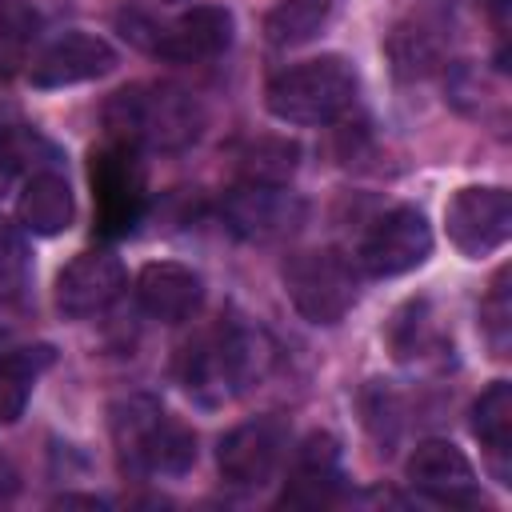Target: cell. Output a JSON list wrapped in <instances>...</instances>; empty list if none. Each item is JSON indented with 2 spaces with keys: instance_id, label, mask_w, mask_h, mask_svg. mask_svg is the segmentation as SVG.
I'll use <instances>...</instances> for the list:
<instances>
[{
  "instance_id": "5b68a950",
  "label": "cell",
  "mask_w": 512,
  "mask_h": 512,
  "mask_svg": "<svg viewBox=\"0 0 512 512\" xmlns=\"http://www.w3.org/2000/svg\"><path fill=\"white\" fill-rule=\"evenodd\" d=\"M124 40L140 52L172 60V64H204L228 52L236 36V16L224 4H196L172 20H156L148 12H120L116 16Z\"/></svg>"
},
{
  "instance_id": "277c9868",
  "label": "cell",
  "mask_w": 512,
  "mask_h": 512,
  "mask_svg": "<svg viewBox=\"0 0 512 512\" xmlns=\"http://www.w3.org/2000/svg\"><path fill=\"white\" fill-rule=\"evenodd\" d=\"M112 440L128 472L180 476L196 460V432L172 420L152 396H128L112 408Z\"/></svg>"
},
{
  "instance_id": "30bf717a",
  "label": "cell",
  "mask_w": 512,
  "mask_h": 512,
  "mask_svg": "<svg viewBox=\"0 0 512 512\" xmlns=\"http://www.w3.org/2000/svg\"><path fill=\"white\" fill-rule=\"evenodd\" d=\"M92 188H96V212L100 228L108 236L132 232L144 208V172L136 160V148L112 140L92 156Z\"/></svg>"
},
{
  "instance_id": "603a6c76",
  "label": "cell",
  "mask_w": 512,
  "mask_h": 512,
  "mask_svg": "<svg viewBox=\"0 0 512 512\" xmlns=\"http://www.w3.org/2000/svg\"><path fill=\"white\" fill-rule=\"evenodd\" d=\"M296 168V148L280 140H264L244 156V176L252 184H284Z\"/></svg>"
},
{
  "instance_id": "8992f818",
  "label": "cell",
  "mask_w": 512,
  "mask_h": 512,
  "mask_svg": "<svg viewBox=\"0 0 512 512\" xmlns=\"http://www.w3.org/2000/svg\"><path fill=\"white\" fill-rule=\"evenodd\" d=\"M284 292L308 324H340L356 304V272L332 248L296 252L284 260Z\"/></svg>"
},
{
  "instance_id": "6da1fadb",
  "label": "cell",
  "mask_w": 512,
  "mask_h": 512,
  "mask_svg": "<svg viewBox=\"0 0 512 512\" xmlns=\"http://www.w3.org/2000/svg\"><path fill=\"white\" fill-rule=\"evenodd\" d=\"M104 128L136 152H184L204 132V108L176 84H132L108 96Z\"/></svg>"
},
{
  "instance_id": "cb8c5ba5",
  "label": "cell",
  "mask_w": 512,
  "mask_h": 512,
  "mask_svg": "<svg viewBox=\"0 0 512 512\" xmlns=\"http://www.w3.org/2000/svg\"><path fill=\"white\" fill-rule=\"evenodd\" d=\"M36 152H48V156H52V148H48L36 132H28V128H0V196L8 192L12 176H16L28 160L36 164Z\"/></svg>"
},
{
  "instance_id": "44dd1931",
  "label": "cell",
  "mask_w": 512,
  "mask_h": 512,
  "mask_svg": "<svg viewBox=\"0 0 512 512\" xmlns=\"http://www.w3.org/2000/svg\"><path fill=\"white\" fill-rule=\"evenodd\" d=\"M332 16V0H280L264 16V36L276 48H296L308 44Z\"/></svg>"
},
{
  "instance_id": "5bb4252c",
  "label": "cell",
  "mask_w": 512,
  "mask_h": 512,
  "mask_svg": "<svg viewBox=\"0 0 512 512\" xmlns=\"http://www.w3.org/2000/svg\"><path fill=\"white\" fill-rule=\"evenodd\" d=\"M136 300H140V308L152 320H160V324H184L204 304V280L188 264L156 260V264H144L140 268V276H136Z\"/></svg>"
},
{
  "instance_id": "ba28073f",
  "label": "cell",
  "mask_w": 512,
  "mask_h": 512,
  "mask_svg": "<svg viewBox=\"0 0 512 512\" xmlns=\"http://www.w3.org/2000/svg\"><path fill=\"white\" fill-rule=\"evenodd\" d=\"M444 228H448V240L464 256L480 260V256L496 252L508 240V232H512V196L496 184H468L448 200Z\"/></svg>"
},
{
  "instance_id": "7c38bea8",
  "label": "cell",
  "mask_w": 512,
  "mask_h": 512,
  "mask_svg": "<svg viewBox=\"0 0 512 512\" xmlns=\"http://www.w3.org/2000/svg\"><path fill=\"white\" fill-rule=\"evenodd\" d=\"M128 284L124 264L112 252H80L76 260H68L56 276V308L68 320H84L104 312Z\"/></svg>"
},
{
  "instance_id": "e0dca14e",
  "label": "cell",
  "mask_w": 512,
  "mask_h": 512,
  "mask_svg": "<svg viewBox=\"0 0 512 512\" xmlns=\"http://www.w3.org/2000/svg\"><path fill=\"white\" fill-rule=\"evenodd\" d=\"M72 212H76L72 188H68V180L60 172L40 168V172L28 176V184L20 192V204H16V216H20V224L28 232H36V236H60L72 224Z\"/></svg>"
},
{
  "instance_id": "4fadbf2b",
  "label": "cell",
  "mask_w": 512,
  "mask_h": 512,
  "mask_svg": "<svg viewBox=\"0 0 512 512\" xmlns=\"http://www.w3.org/2000/svg\"><path fill=\"white\" fill-rule=\"evenodd\" d=\"M224 216H228V228L248 240H276L304 220V204L292 192H284V184H252L248 180L236 192H228Z\"/></svg>"
},
{
  "instance_id": "8fae6325",
  "label": "cell",
  "mask_w": 512,
  "mask_h": 512,
  "mask_svg": "<svg viewBox=\"0 0 512 512\" xmlns=\"http://www.w3.org/2000/svg\"><path fill=\"white\" fill-rule=\"evenodd\" d=\"M116 68V48L84 28H72L64 36H56L32 64H28V80L36 88H68V84H84L96 80L104 72Z\"/></svg>"
},
{
  "instance_id": "7a4b0ae2",
  "label": "cell",
  "mask_w": 512,
  "mask_h": 512,
  "mask_svg": "<svg viewBox=\"0 0 512 512\" xmlns=\"http://www.w3.org/2000/svg\"><path fill=\"white\" fill-rule=\"evenodd\" d=\"M272 364V344L260 328L248 324H220L216 332L200 336L180 356L184 388L204 404H224L264 380Z\"/></svg>"
},
{
  "instance_id": "484cf974",
  "label": "cell",
  "mask_w": 512,
  "mask_h": 512,
  "mask_svg": "<svg viewBox=\"0 0 512 512\" xmlns=\"http://www.w3.org/2000/svg\"><path fill=\"white\" fill-rule=\"evenodd\" d=\"M16 488H20V472H16V464L0 452V500H4V496H12Z\"/></svg>"
},
{
  "instance_id": "ffe728a7",
  "label": "cell",
  "mask_w": 512,
  "mask_h": 512,
  "mask_svg": "<svg viewBox=\"0 0 512 512\" xmlns=\"http://www.w3.org/2000/svg\"><path fill=\"white\" fill-rule=\"evenodd\" d=\"M472 432L496 460H508L512 452V384L508 380H492L480 392V400L472 404Z\"/></svg>"
},
{
  "instance_id": "d4e9b609",
  "label": "cell",
  "mask_w": 512,
  "mask_h": 512,
  "mask_svg": "<svg viewBox=\"0 0 512 512\" xmlns=\"http://www.w3.org/2000/svg\"><path fill=\"white\" fill-rule=\"evenodd\" d=\"M508 324H512V304H508V272L496 276L488 300L480 304V328L492 344L496 356H508Z\"/></svg>"
},
{
  "instance_id": "ac0fdd59",
  "label": "cell",
  "mask_w": 512,
  "mask_h": 512,
  "mask_svg": "<svg viewBox=\"0 0 512 512\" xmlns=\"http://www.w3.org/2000/svg\"><path fill=\"white\" fill-rule=\"evenodd\" d=\"M52 348L48 344H32V348H16L0 360V424H12L24 416V404L40 380V372L52 364Z\"/></svg>"
},
{
  "instance_id": "9c48e42d",
  "label": "cell",
  "mask_w": 512,
  "mask_h": 512,
  "mask_svg": "<svg viewBox=\"0 0 512 512\" xmlns=\"http://www.w3.org/2000/svg\"><path fill=\"white\" fill-rule=\"evenodd\" d=\"M288 456V424L280 416H256L236 424L220 448H216V464L220 476L232 488H260L276 476V468Z\"/></svg>"
},
{
  "instance_id": "2e32d148",
  "label": "cell",
  "mask_w": 512,
  "mask_h": 512,
  "mask_svg": "<svg viewBox=\"0 0 512 512\" xmlns=\"http://www.w3.org/2000/svg\"><path fill=\"white\" fill-rule=\"evenodd\" d=\"M340 444L328 432H312L304 436V444L292 456V476L284 488V504H328L340 488Z\"/></svg>"
},
{
  "instance_id": "3957f363",
  "label": "cell",
  "mask_w": 512,
  "mask_h": 512,
  "mask_svg": "<svg viewBox=\"0 0 512 512\" xmlns=\"http://www.w3.org/2000/svg\"><path fill=\"white\" fill-rule=\"evenodd\" d=\"M356 68L344 56H312L300 60L284 72H276L264 88V104L276 120L296 124V128H316V124H332L336 116H344L356 100Z\"/></svg>"
},
{
  "instance_id": "d6986e66",
  "label": "cell",
  "mask_w": 512,
  "mask_h": 512,
  "mask_svg": "<svg viewBox=\"0 0 512 512\" xmlns=\"http://www.w3.org/2000/svg\"><path fill=\"white\" fill-rule=\"evenodd\" d=\"M40 12L24 0H0V80H12L40 40Z\"/></svg>"
},
{
  "instance_id": "7402d4cb",
  "label": "cell",
  "mask_w": 512,
  "mask_h": 512,
  "mask_svg": "<svg viewBox=\"0 0 512 512\" xmlns=\"http://www.w3.org/2000/svg\"><path fill=\"white\" fill-rule=\"evenodd\" d=\"M28 272H32V260H28L24 232H20V224L0 216V300L24 296Z\"/></svg>"
},
{
  "instance_id": "9a60e30c",
  "label": "cell",
  "mask_w": 512,
  "mask_h": 512,
  "mask_svg": "<svg viewBox=\"0 0 512 512\" xmlns=\"http://www.w3.org/2000/svg\"><path fill=\"white\" fill-rule=\"evenodd\" d=\"M408 480L412 488H420L424 496L440 500V504H476V472L468 464V456L448 444V440H424L416 444V452L408 456Z\"/></svg>"
},
{
  "instance_id": "52a82bcc",
  "label": "cell",
  "mask_w": 512,
  "mask_h": 512,
  "mask_svg": "<svg viewBox=\"0 0 512 512\" xmlns=\"http://www.w3.org/2000/svg\"><path fill=\"white\" fill-rule=\"evenodd\" d=\"M432 252V228L424 220L420 208L400 204L392 212H384L360 240L356 260L368 276H404L412 268H420Z\"/></svg>"
}]
</instances>
